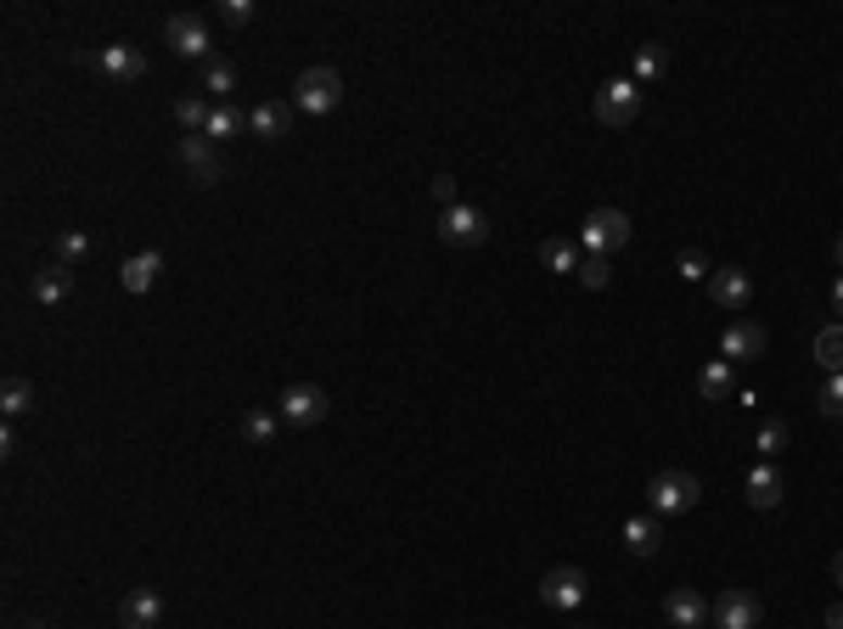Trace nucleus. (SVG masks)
<instances>
[{
    "label": "nucleus",
    "mask_w": 843,
    "mask_h": 629,
    "mask_svg": "<svg viewBox=\"0 0 843 629\" xmlns=\"http://www.w3.org/2000/svg\"><path fill=\"white\" fill-rule=\"evenodd\" d=\"M293 108L304 118H327L343 108V74L338 68H304L299 85H293Z\"/></svg>",
    "instance_id": "nucleus-1"
},
{
    "label": "nucleus",
    "mask_w": 843,
    "mask_h": 629,
    "mask_svg": "<svg viewBox=\"0 0 843 629\" xmlns=\"http://www.w3.org/2000/svg\"><path fill=\"white\" fill-rule=\"evenodd\" d=\"M630 242V214L625 209H591L586 214V225H579V248L586 253H619Z\"/></svg>",
    "instance_id": "nucleus-2"
},
{
    "label": "nucleus",
    "mask_w": 843,
    "mask_h": 629,
    "mask_svg": "<svg viewBox=\"0 0 843 629\" xmlns=\"http://www.w3.org/2000/svg\"><path fill=\"white\" fill-rule=\"evenodd\" d=\"M646 501H653V517H680L703 501V483L692 473H658L646 483Z\"/></svg>",
    "instance_id": "nucleus-3"
},
{
    "label": "nucleus",
    "mask_w": 843,
    "mask_h": 629,
    "mask_svg": "<svg viewBox=\"0 0 843 629\" xmlns=\"http://www.w3.org/2000/svg\"><path fill=\"white\" fill-rule=\"evenodd\" d=\"M332 400H327V388H315V382H293V388H281V400H276V416L287 427H315V422H327Z\"/></svg>",
    "instance_id": "nucleus-4"
},
{
    "label": "nucleus",
    "mask_w": 843,
    "mask_h": 629,
    "mask_svg": "<svg viewBox=\"0 0 843 629\" xmlns=\"http://www.w3.org/2000/svg\"><path fill=\"white\" fill-rule=\"evenodd\" d=\"M636 113H641V85L636 79H607L596 90V124L625 129V124H636Z\"/></svg>",
    "instance_id": "nucleus-5"
},
{
    "label": "nucleus",
    "mask_w": 843,
    "mask_h": 629,
    "mask_svg": "<svg viewBox=\"0 0 843 629\" xmlns=\"http://www.w3.org/2000/svg\"><path fill=\"white\" fill-rule=\"evenodd\" d=\"M164 40H169L175 56H191V62H209L214 56L209 51V17H198V12H175L164 23Z\"/></svg>",
    "instance_id": "nucleus-6"
},
{
    "label": "nucleus",
    "mask_w": 843,
    "mask_h": 629,
    "mask_svg": "<svg viewBox=\"0 0 843 629\" xmlns=\"http://www.w3.org/2000/svg\"><path fill=\"white\" fill-rule=\"evenodd\" d=\"M439 237L450 248H483V242H490V219H483L473 203H456V209L439 214Z\"/></svg>",
    "instance_id": "nucleus-7"
},
{
    "label": "nucleus",
    "mask_w": 843,
    "mask_h": 629,
    "mask_svg": "<svg viewBox=\"0 0 843 629\" xmlns=\"http://www.w3.org/2000/svg\"><path fill=\"white\" fill-rule=\"evenodd\" d=\"M180 163H186V175L198 180V186H219V180H225L219 147H214L209 136H180Z\"/></svg>",
    "instance_id": "nucleus-8"
},
{
    "label": "nucleus",
    "mask_w": 843,
    "mask_h": 629,
    "mask_svg": "<svg viewBox=\"0 0 843 629\" xmlns=\"http://www.w3.org/2000/svg\"><path fill=\"white\" fill-rule=\"evenodd\" d=\"M765 607L754 590H720L715 595V629H759Z\"/></svg>",
    "instance_id": "nucleus-9"
},
{
    "label": "nucleus",
    "mask_w": 843,
    "mask_h": 629,
    "mask_svg": "<svg viewBox=\"0 0 843 629\" xmlns=\"http://www.w3.org/2000/svg\"><path fill=\"white\" fill-rule=\"evenodd\" d=\"M540 602L557 607V613H574L579 602H586V574H579V568H551L540 579Z\"/></svg>",
    "instance_id": "nucleus-10"
},
{
    "label": "nucleus",
    "mask_w": 843,
    "mask_h": 629,
    "mask_svg": "<svg viewBox=\"0 0 843 629\" xmlns=\"http://www.w3.org/2000/svg\"><path fill=\"white\" fill-rule=\"evenodd\" d=\"M708 298H715V304L720 310H748L754 304V276L748 271H737V264H726V271H715V276H708Z\"/></svg>",
    "instance_id": "nucleus-11"
},
{
    "label": "nucleus",
    "mask_w": 843,
    "mask_h": 629,
    "mask_svg": "<svg viewBox=\"0 0 843 629\" xmlns=\"http://www.w3.org/2000/svg\"><path fill=\"white\" fill-rule=\"evenodd\" d=\"M664 618L675 624V629H708V618H715V607H708V595H697V590H669L664 595Z\"/></svg>",
    "instance_id": "nucleus-12"
},
{
    "label": "nucleus",
    "mask_w": 843,
    "mask_h": 629,
    "mask_svg": "<svg viewBox=\"0 0 843 629\" xmlns=\"http://www.w3.org/2000/svg\"><path fill=\"white\" fill-rule=\"evenodd\" d=\"M782 473H776V461H754V467H748V506L754 512H776V506H782Z\"/></svg>",
    "instance_id": "nucleus-13"
},
{
    "label": "nucleus",
    "mask_w": 843,
    "mask_h": 629,
    "mask_svg": "<svg viewBox=\"0 0 843 629\" xmlns=\"http://www.w3.org/2000/svg\"><path fill=\"white\" fill-rule=\"evenodd\" d=\"M765 354V326H754V320H731L726 326V338H720V360H759Z\"/></svg>",
    "instance_id": "nucleus-14"
},
{
    "label": "nucleus",
    "mask_w": 843,
    "mask_h": 629,
    "mask_svg": "<svg viewBox=\"0 0 843 629\" xmlns=\"http://www.w3.org/2000/svg\"><path fill=\"white\" fill-rule=\"evenodd\" d=\"M158 618H164V595H158V590H129L124 595V607H118V624L124 629H158Z\"/></svg>",
    "instance_id": "nucleus-15"
},
{
    "label": "nucleus",
    "mask_w": 843,
    "mask_h": 629,
    "mask_svg": "<svg viewBox=\"0 0 843 629\" xmlns=\"http://www.w3.org/2000/svg\"><path fill=\"white\" fill-rule=\"evenodd\" d=\"M96 68H102L108 79H141L147 74V56H141V46H102L96 51Z\"/></svg>",
    "instance_id": "nucleus-16"
},
{
    "label": "nucleus",
    "mask_w": 843,
    "mask_h": 629,
    "mask_svg": "<svg viewBox=\"0 0 843 629\" xmlns=\"http://www.w3.org/2000/svg\"><path fill=\"white\" fill-rule=\"evenodd\" d=\"M293 102H259L253 113H248V129H253V136L259 141H281L287 136V129H293Z\"/></svg>",
    "instance_id": "nucleus-17"
},
{
    "label": "nucleus",
    "mask_w": 843,
    "mask_h": 629,
    "mask_svg": "<svg viewBox=\"0 0 843 629\" xmlns=\"http://www.w3.org/2000/svg\"><path fill=\"white\" fill-rule=\"evenodd\" d=\"M28 292H35V304H62V298H68L74 292V271H68V264H46V271H35V276H28Z\"/></svg>",
    "instance_id": "nucleus-18"
},
{
    "label": "nucleus",
    "mask_w": 843,
    "mask_h": 629,
    "mask_svg": "<svg viewBox=\"0 0 843 629\" xmlns=\"http://www.w3.org/2000/svg\"><path fill=\"white\" fill-rule=\"evenodd\" d=\"M158 271H164V253L147 248V253H136V259H124L118 281H124V292H147V287L158 281Z\"/></svg>",
    "instance_id": "nucleus-19"
},
{
    "label": "nucleus",
    "mask_w": 843,
    "mask_h": 629,
    "mask_svg": "<svg viewBox=\"0 0 843 629\" xmlns=\"http://www.w3.org/2000/svg\"><path fill=\"white\" fill-rule=\"evenodd\" d=\"M579 259H586V248H579L574 237H545L540 242V264H545V271H557V276H574Z\"/></svg>",
    "instance_id": "nucleus-20"
},
{
    "label": "nucleus",
    "mask_w": 843,
    "mask_h": 629,
    "mask_svg": "<svg viewBox=\"0 0 843 629\" xmlns=\"http://www.w3.org/2000/svg\"><path fill=\"white\" fill-rule=\"evenodd\" d=\"M625 545H630L636 556H658V551H664V523H658V517H630V523H625Z\"/></svg>",
    "instance_id": "nucleus-21"
},
{
    "label": "nucleus",
    "mask_w": 843,
    "mask_h": 629,
    "mask_svg": "<svg viewBox=\"0 0 843 629\" xmlns=\"http://www.w3.org/2000/svg\"><path fill=\"white\" fill-rule=\"evenodd\" d=\"M697 393H703V400H731V393H737L731 360H708V366L697 372Z\"/></svg>",
    "instance_id": "nucleus-22"
},
{
    "label": "nucleus",
    "mask_w": 843,
    "mask_h": 629,
    "mask_svg": "<svg viewBox=\"0 0 843 629\" xmlns=\"http://www.w3.org/2000/svg\"><path fill=\"white\" fill-rule=\"evenodd\" d=\"M242 124H248V118H242V113H237L231 102H214V108H209V124H203V136H209L214 147H219V141H231Z\"/></svg>",
    "instance_id": "nucleus-23"
},
{
    "label": "nucleus",
    "mask_w": 843,
    "mask_h": 629,
    "mask_svg": "<svg viewBox=\"0 0 843 629\" xmlns=\"http://www.w3.org/2000/svg\"><path fill=\"white\" fill-rule=\"evenodd\" d=\"M203 90H214V102H225V96L237 90V62L209 56V62H203Z\"/></svg>",
    "instance_id": "nucleus-24"
},
{
    "label": "nucleus",
    "mask_w": 843,
    "mask_h": 629,
    "mask_svg": "<svg viewBox=\"0 0 843 629\" xmlns=\"http://www.w3.org/2000/svg\"><path fill=\"white\" fill-rule=\"evenodd\" d=\"M816 360L827 366V377L843 372V320H832V326H821V332H816Z\"/></svg>",
    "instance_id": "nucleus-25"
},
{
    "label": "nucleus",
    "mask_w": 843,
    "mask_h": 629,
    "mask_svg": "<svg viewBox=\"0 0 843 629\" xmlns=\"http://www.w3.org/2000/svg\"><path fill=\"white\" fill-rule=\"evenodd\" d=\"M0 411H7V416L35 411V382H28V377H7V382H0Z\"/></svg>",
    "instance_id": "nucleus-26"
},
{
    "label": "nucleus",
    "mask_w": 843,
    "mask_h": 629,
    "mask_svg": "<svg viewBox=\"0 0 843 629\" xmlns=\"http://www.w3.org/2000/svg\"><path fill=\"white\" fill-rule=\"evenodd\" d=\"M788 444H793V427H788V422H765L754 450H759V461H782V455H788Z\"/></svg>",
    "instance_id": "nucleus-27"
},
{
    "label": "nucleus",
    "mask_w": 843,
    "mask_h": 629,
    "mask_svg": "<svg viewBox=\"0 0 843 629\" xmlns=\"http://www.w3.org/2000/svg\"><path fill=\"white\" fill-rule=\"evenodd\" d=\"M276 433H281V416H276V411H248V416H242V439H248V444H270Z\"/></svg>",
    "instance_id": "nucleus-28"
},
{
    "label": "nucleus",
    "mask_w": 843,
    "mask_h": 629,
    "mask_svg": "<svg viewBox=\"0 0 843 629\" xmlns=\"http://www.w3.org/2000/svg\"><path fill=\"white\" fill-rule=\"evenodd\" d=\"M209 108H214V102H198V96H180V102H175V124H180V129H191V136H203Z\"/></svg>",
    "instance_id": "nucleus-29"
},
{
    "label": "nucleus",
    "mask_w": 843,
    "mask_h": 629,
    "mask_svg": "<svg viewBox=\"0 0 843 629\" xmlns=\"http://www.w3.org/2000/svg\"><path fill=\"white\" fill-rule=\"evenodd\" d=\"M664 68H669V51H664V46H641V51H636V85H641V79H658Z\"/></svg>",
    "instance_id": "nucleus-30"
},
{
    "label": "nucleus",
    "mask_w": 843,
    "mask_h": 629,
    "mask_svg": "<svg viewBox=\"0 0 843 629\" xmlns=\"http://www.w3.org/2000/svg\"><path fill=\"white\" fill-rule=\"evenodd\" d=\"M79 259H90V237L85 230H62L56 237V264H79Z\"/></svg>",
    "instance_id": "nucleus-31"
},
{
    "label": "nucleus",
    "mask_w": 843,
    "mask_h": 629,
    "mask_svg": "<svg viewBox=\"0 0 843 629\" xmlns=\"http://www.w3.org/2000/svg\"><path fill=\"white\" fill-rule=\"evenodd\" d=\"M253 12H259L253 0H214V17H219V23H231V28H248Z\"/></svg>",
    "instance_id": "nucleus-32"
},
{
    "label": "nucleus",
    "mask_w": 843,
    "mask_h": 629,
    "mask_svg": "<svg viewBox=\"0 0 843 629\" xmlns=\"http://www.w3.org/2000/svg\"><path fill=\"white\" fill-rule=\"evenodd\" d=\"M579 281H586V287H607L613 281V271H607V253H586V259H579V271H574Z\"/></svg>",
    "instance_id": "nucleus-33"
},
{
    "label": "nucleus",
    "mask_w": 843,
    "mask_h": 629,
    "mask_svg": "<svg viewBox=\"0 0 843 629\" xmlns=\"http://www.w3.org/2000/svg\"><path fill=\"white\" fill-rule=\"evenodd\" d=\"M675 271L687 276V281H708V276H715V271H708V253H697V248H680Z\"/></svg>",
    "instance_id": "nucleus-34"
},
{
    "label": "nucleus",
    "mask_w": 843,
    "mask_h": 629,
    "mask_svg": "<svg viewBox=\"0 0 843 629\" xmlns=\"http://www.w3.org/2000/svg\"><path fill=\"white\" fill-rule=\"evenodd\" d=\"M816 405H821V416H832V422L843 416V372H832V377L821 382V400H816Z\"/></svg>",
    "instance_id": "nucleus-35"
},
{
    "label": "nucleus",
    "mask_w": 843,
    "mask_h": 629,
    "mask_svg": "<svg viewBox=\"0 0 843 629\" xmlns=\"http://www.w3.org/2000/svg\"><path fill=\"white\" fill-rule=\"evenodd\" d=\"M433 203H439V214H444V209H456V180H450V175L433 180Z\"/></svg>",
    "instance_id": "nucleus-36"
},
{
    "label": "nucleus",
    "mask_w": 843,
    "mask_h": 629,
    "mask_svg": "<svg viewBox=\"0 0 843 629\" xmlns=\"http://www.w3.org/2000/svg\"><path fill=\"white\" fill-rule=\"evenodd\" d=\"M827 629H843V602H838V607H827Z\"/></svg>",
    "instance_id": "nucleus-37"
},
{
    "label": "nucleus",
    "mask_w": 843,
    "mask_h": 629,
    "mask_svg": "<svg viewBox=\"0 0 843 629\" xmlns=\"http://www.w3.org/2000/svg\"><path fill=\"white\" fill-rule=\"evenodd\" d=\"M832 310H838V315H843V276H838V281H832Z\"/></svg>",
    "instance_id": "nucleus-38"
},
{
    "label": "nucleus",
    "mask_w": 843,
    "mask_h": 629,
    "mask_svg": "<svg viewBox=\"0 0 843 629\" xmlns=\"http://www.w3.org/2000/svg\"><path fill=\"white\" fill-rule=\"evenodd\" d=\"M832 259H838V271H843V230H838V242H832Z\"/></svg>",
    "instance_id": "nucleus-39"
},
{
    "label": "nucleus",
    "mask_w": 843,
    "mask_h": 629,
    "mask_svg": "<svg viewBox=\"0 0 843 629\" xmlns=\"http://www.w3.org/2000/svg\"><path fill=\"white\" fill-rule=\"evenodd\" d=\"M832 579H838V584H843V551H838V556H832Z\"/></svg>",
    "instance_id": "nucleus-40"
},
{
    "label": "nucleus",
    "mask_w": 843,
    "mask_h": 629,
    "mask_svg": "<svg viewBox=\"0 0 843 629\" xmlns=\"http://www.w3.org/2000/svg\"><path fill=\"white\" fill-rule=\"evenodd\" d=\"M35 629H40V624H35Z\"/></svg>",
    "instance_id": "nucleus-41"
}]
</instances>
